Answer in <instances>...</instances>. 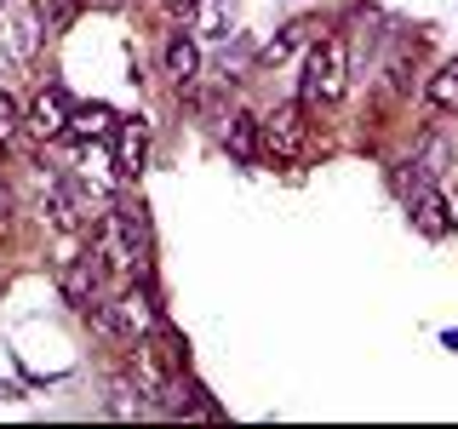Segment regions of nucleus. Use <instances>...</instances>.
<instances>
[{"instance_id": "f257e3e1", "label": "nucleus", "mask_w": 458, "mask_h": 429, "mask_svg": "<svg viewBox=\"0 0 458 429\" xmlns=\"http://www.w3.org/2000/svg\"><path fill=\"white\" fill-rule=\"evenodd\" d=\"M344 80H350V52H344V40L338 35L310 40V57H304V104H338Z\"/></svg>"}, {"instance_id": "f03ea898", "label": "nucleus", "mask_w": 458, "mask_h": 429, "mask_svg": "<svg viewBox=\"0 0 458 429\" xmlns=\"http://www.w3.org/2000/svg\"><path fill=\"white\" fill-rule=\"evenodd\" d=\"M40 40H47V12H40L35 0H6V6H0V52H6L12 63H35Z\"/></svg>"}, {"instance_id": "7ed1b4c3", "label": "nucleus", "mask_w": 458, "mask_h": 429, "mask_svg": "<svg viewBox=\"0 0 458 429\" xmlns=\"http://www.w3.org/2000/svg\"><path fill=\"white\" fill-rule=\"evenodd\" d=\"M264 132V161H298L310 149V121H304V104H276L258 121Z\"/></svg>"}, {"instance_id": "20e7f679", "label": "nucleus", "mask_w": 458, "mask_h": 429, "mask_svg": "<svg viewBox=\"0 0 458 429\" xmlns=\"http://www.w3.org/2000/svg\"><path fill=\"white\" fill-rule=\"evenodd\" d=\"M98 326H104L109 338H121V343H132V338H143L155 326V298L143 292V286H126L114 304H104L98 309Z\"/></svg>"}, {"instance_id": "39448f33", "label": "nucleus", "mask_w": 458, "mask_h": 429, "mask_svg": "<svg viewBox=\"0 0 458 429\" xmlns=\"http://www.w3.org/2000/svg\"><path fill=\"white\" fill-rule=\"evenodd\" d=\"M109 269H104V257L92 252H75V257H64V269H57V292H64V304H92V292H98V281H104Z\"/></svg>"}, {"instance_id": "423d86ee", "label": "nucleus", "mask_w": 458, "mask_h": 429, "mask_svg": "<svg viewBox=\"0 0 458 429\" xmlns=\"http://www.w3.org/2000/svg\"><path fill=\"white\" fill-rule=\"evenodd\" d=\"M69 97L57 92V86H47V92H35V104H29L23 114V132L29 138H57V132H69Z\"/></svg>"}, {"instance_id": "0eeeda50", "label": "nucleus", "mask_w": 458, "mask_h": 429, "mask_svg": "<svg viewBox=\"0 0 458 429\" xmlns=\"http://www.w3.org/2000/svg\"><path fill=\"white\" fill-rule=\"evenodd\" d=\"M161 63H166V75H172V86H195V75H200V46L190 35H183V29H172L166 35V46H161Z\"/></svg>"}, {"instance_id": "6e6552de", "label": "nucleus", "mask_w": 458, "mask_h": 429, "mask_svg": "<svg viewBox=\"0 0 458 429\" xmlns=\"http://www.w3.org/2000/svg\"><path fill=\"white\" fill-rule=\"evenodd\" d=\"M143 155H149V126H143V121H121V126H114V172H121V178H138Z\"/></svg>"}, {"instance_id": "1a4fd4ad", "label": "nucleus", "mask_w": 458, "mask_h": 429, "mask_svg": "<svg viewBox=\"0 0 458 429\" xmlns=\"http://www.w3.org/2000/svg\"><path fill=\"white\" fill-rule=\"evenodd\" d=\"M224 143H229V155H235L241 166H258V161H264V132H258V114L235 109V114H229V132H224Z\"/></svg>"}, {"instance_id": "9d476101", "label": "nucleus", "mask_w": 458, "mask_h": 429, "mask_svg": "<svg viewBox=\"0 0 458 429\" xmlns=\"http://www.w3.org/2000/svg\"><path fill=\"white\" fill-rule=\"evenodd\" d=\"M229 23H235V0H195L190 6V29L200 40H224Z\"/></svg>"}, {"instance_id": "9b49d317", "label": "nucleus", "mask_w": 458, "mask_h": 429, "mask_svg": "<svg viewBox=\"0 0 458 429\" xmlns=\"http://www.w3.org/2000/svg\"><path fill=\"white\" fill-rule=\"evenodd\" d=\"M412 223H419V235H447V200H441L429 183H412Z\"/></svg>"}, {"instance_id": "f8f14e48", "label": "nucleus", "mask_w": 458, "mask_h": 429, "mask_svg": "<svg viewBox=\"0 0 458 429\" xmlns=\"http://www.w3.org/2000/svg\"><path fill=\"white\" fill-rule=\"evenodd\" d=\"M114 126H121V114H114L109 104H75L69 109V132L75 138H109Z\"/></svg>"}, {"instance_id": "ddd939ff", "label": "nucleus", "mask_w": 458, "mask_h": 429, "mask_svg": "<svg viewBox=\"0 0 458 429\" xmlns=\"http://www.w3.org/2000/svg\"><path fill=\"white\" fill-rule=\"evenodd\" d=\"M104 412L109 418H143V412H149V390H143V383H109Z\"/></svg>"}, {"instance_id": "4468645a", "label": "nucleus", "mask_w": 458, "mask_h": 429, "mask_svg": "<svg viewBox=\"0 0 458 429\" xmlns=\"http://www.w3.org/2000/svg\"><path fill=\"white\" fill-rule=\"evenodd\" d=\"M315 29H321V23H310V18H298V23H286V29H281V35H276V40H269V46H264V52H258V63H281V57H293L298 46H304V40H315Z\"/></svg>"}, {"instance_id": "2eb2a0df", "label": "nucleus", "mask_w": 458, "mask_h": 429, "mask_svg": "<svg viewBox=\"0 0 458 429\" xmlns=\"http://www.w3.org/2000/svg\"><path fill=\"white\" fill-rule=\"evenodd\" d=\"M429 104H436L441 114L458 109V57H453V63H441L436 75H429Z\"/></svg>"}, {"instance_id": "dca6fc26", "label": "nucleus", "mask_w": 458, "mask_h": 429, "mask_svg": "<svg viewBox=\"0 0 458 429\" xmlns=\"http://www.w3.org/2000/svg\"><path fill=\"white\" fill-rule=\"evenodd\" d=\"M18 126H23V114H18V104H12V92L0 86V143H6L12 132H18Z\"/></svg>"}, {"instance_id": "f3484780", "label": "nucleus", "mask_w": 458, "mask_h": 429, "mask_svg": "<svg viewBox=\"0 0 458 429\" xmlns=\"http://www.w3.org/2000/svg\"><path fill=\"white\" fill-rule=\"evenodd\" d=\"M75 6H81V12H114L121 0H75Z\"/></svg>"}, {"instance_id": "a211bd4d", "label": "nucleus", "mask_w": 458, "mask_h": 429, "mask_svg": "<svg viewBox=\"0 0 458 429\" xmlns=\"http://www.w3.org/2000/svg\"><path fill=\"white\" fill-rule=\"evenodd\" d=\"M6 212H12V189L0 183V223H6Z\"/></svg>"}, {"instance_id": "6ab92c4d", "label": "nucleus", "mask_w": 458, "mask_h": 429, "mask_svg": "<svg viewBox=\"0 0 458 429\" xmlns=\"http://www.w3.org/2000/svg\"><path fill=\"white\" fill-rule=\"evenodd\" d=\"M447 223H458V195H453V200H447Z\"/></svg>"}, {"instance_id": "aec40b11", "label": "nucleus", "mask_w": 458, "mask_h": 429, "mask_svg": "<svg viewBox=\"0 0 458 429\" xmlns=\"http://www.w3.org/2000/svg\"><path fill=\"white\" fill-rule=\"evenodd\" d=\"M35 6H40V12H57V0H35Z\"/></svg>"}]
</instances>
